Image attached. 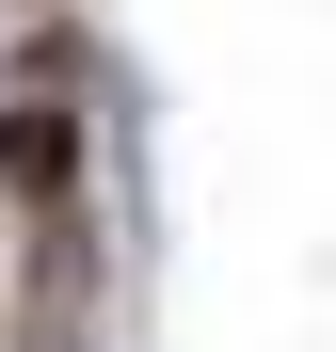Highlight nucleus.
Wrapping results in <instances>:
<instances>
[{
    "mask_svg": "<svg viewBox=\"0 0 336 352\" xmlns=\"http://www.w3.org/2000/svg\"><path fill=\"white\" fill-rule=\"evenodd\" d=\"M0 176H16V192H48V208H65V176H80V129H65V96H0Z\"/></svg>",
    "mask_w": 336,
    "mask_h": 352,
    "instance_id": "nucleus-1",
    "label": "nucleus"
}]
</instances>
